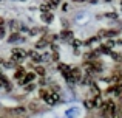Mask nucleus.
<instances>
[{"label":"nucleus","mask_w":122,"mask_h":118,"mask_svg":"<svg viewBox=\"0 0 122 118\" xmlns=\"http://www.w3.org/2000/svg\"><path fill=\"white\" fill-rule=\"evenodd\" d=\"M51 8H53V5H51V3H43V5L40 6V11L42 12H46V11H50Z\"/></svg>","instance_id":"nucleus-7"},{"label":"nucleus","mask_w":122,"mask_h":118,"mask_svg":"<svg viewBox=\"0 0 122 118\" xmlns=\"http://www.w3.org/2000/svg\"><path fill=\"white\" fill-rule=\"evenodd\" d=\"M25 56H26V53H25L23 50H20V48H14L11 51V61L14 64H20L22 61L25 59Z\"/></svg>","instance_id":"nucleus-2"},{"label":"nucleus","mask_w":122,"mask_h":118,"mask_svg":"<svg viewBox=\"0 0 122 118\" xmlns=\"http://www.w3.org/2000/svg\"><path fill=\"white\" fill-rule=\"evenodd\" d=\"M74 2H83V0H74Z\"/></svg>","instance_id":"nucleus-16"},{"label":"nucleus","mask_w":122,"mask_h":118,"mask_svg":"<svg viewBox=\"0 0 122 118\" xmlns=\"http://www.w3.org/2000/svg\"><path fill=\"white\" fill-rule=\"evenodd\" d=\"M3 23H5V20H3V19L0 17V27H3Z\"/></svg>","instance_id":"nucleus-15"},{"label":"nucleus","mask_w":122,"mask_h":118,"mask_svg":"<svg viewBox=\"0 0 122 118\" xmlns=\"http://www.w3.org/2000/svg\"><path fill=\"white\" fill-rule=\"evenodd\" d=\"M34 76H36V73H25V76L20 79V84L25 85V84H28V82H31L34 79Z\"/></svg>","instance_id":"nucleus-3"},{"label":"nucleus","mask_w":122,"mask_h":118,"mask_svg":"<svg viewBox=\"0 0 122 118\" xmlns=\"http://www.w3.org/2000/svg\"><path fill=\"white\" fill-rule=\"evenodd\" d=\"M17 37H19V34H12V36L9 37V40H14V39H17Z\"/></svg>","instance_id":"nucleus-13"},{"label":"nucleus","mask_w":122,"mask_h":118,"mask_svg":"<svg viewBox=\"0 0 122 118\" xmlns=\"http://www.w3.org/2000/svg\"><path fill=\"white\" fill-rule=\"evenodd\" d=\"M25 112H26V107H14V109H12V113H14V115H23Z\"/></svg>","instance_id":"nucleus-5"},{"label":"nucleus","mask_w":122,"mask_h":118,"mask_svg":"<svg viewBox=\"0 0 122 118\" xmlns=\"http://www.w3.org/2000/svg\"><path fill=\"white\" fill-rule=\"evenodd\" d=\"M0 73H2V70H0Z\"/></svg>","instance_id":"nucleus-17"},{"label":"nucleus","mask_w":122,"mask_h":118,"mask_svg":"<svg viewBox=\"0 0 122 118\" xmlns=\"http://www.w3.org/2000/svg\"><path fill=\"white\" fill-rule=\"evenodd\" d=\"M50 3H51L53 6H57V5L60 3V0H50Z\"/></svg>","instance_id":"nucleus-10"},{"label":"nucleus","mask_w":122,"mask_h":118,"mask_svg":"<svg viewBox=\"0 0 122 118\" xmlns=\"http://www.w3.org/2000/svg\"><path fill=\"white\" fill-rule=\"evenodd\" d=\"M34 70H36V75H40V76L45 75V68H43V67H36Z\"/></svg>","instance_id":"nucleus-9"},{"label":"nucleus","mask_w":122,"mask_h":118,"mask_svg":"<svg viewBox=\"0 0 122 118\" xmlns=\"http://www.w3.org/2000/svg\"><path fill=\"white\" fill-rule=\"evenodd\" d=\"M70 36H71L70 31H63V33H62V37H70Z\"/></svg>","instance_id":"nucleus-11"},{"label":"nucleus","mask_w":122,"mask_h":118,"mask_svg":"<svg viewBox=\"0 0 122 118\" xmlns=\"http://www.w3.org/2000/svg\"><path fill=\"white\" fill-rule=\"evenodd\" d=\"M42 19H43L45 22H48V23H50V22H53V14H51V12H43V14H42Z\"/></svg>","instance_id":"nucleus-6"},{"label":"nucleus","mask_w":122,"mask_h":118,"mask_svg":"<svg viewBox=\"0 0 122 118\" xmlns=\"http://www.w3.org/2000/svg\"><path fill=\"white\" fill-rule=\"evenodd\" d=\"M40 98H43L46 104H56L59 101V95L56 92H48V90H40Z\"/></svg>","instance_id":"nucleus-1"},{"label":"nucleus","mask_w":122,"mask_h":118,"mask_svg":"<svg viewBox=\"0 0 122 118\" xmlns=\"http://www.w3.org/2000/svg\"><path fill=\"white\" fill-rule=\"evenodd\" d=\"M53 59L57 61V59H59V55H57V53H54V55H53Z\"/></svg>","instance_id":"nucleus-14"},{"label":"nucleus","mask_w":122,"mask_h":118,"mask_svg":"<svg viewBox=\"0 0 122 118\" xmlns=\"http://www.w3.org/2000/svg\"><path fill=\"white\" fill-rule=\"evenodd\" d=\"M25 73H26V70H25V68H22V67H19V68H17V72L14 73V78L20 81V79L25 76Z\"/></svg>","instance_id":"nucleus-4"},{"label":"nucleus","mask_w":122,"mask_h":118,"mask_svg":"<svg viewBox=\"0 0 122 118\" xmlns=\"http://www.w3.org/2000/svg\"><path fill=\"white\" fill-rule=\"evenodd\" d=\"M34 89H36V84H34L33 81L28 82V84H25V90H26V92H33Z\"/></svg>","instance_id":"nucleus-8"},{"label":"nucleus","mask_w":122,"mask_h":118,"mask_svg":"<svg viewBox=\"0 0 122 118\" xmlns=\"http://www.w3.org/2000/svg\"><path fill=\"white\" fill-rule=\"evenodd\" d=\"M2 37H5V30L0 28V39H2Z\"/></svg>","instance_id":"nucleus-12"}]
</instances>
